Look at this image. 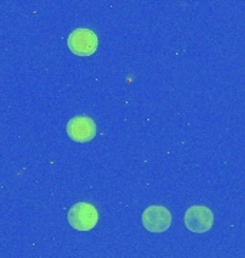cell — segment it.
I'll use <instances>...</instances> for the list:
<instances>
[{
	"label": "cell",
	"mask_w": 245,
	"mask_h": 258,
	"mask_svg": "<svg viewBox=\"0 0 245 258\" xmlns=\"http://www.w3.org/2000/svg\"><path fill=\"white\" fill-rule=\"evenodd\" d=\"M68 221L76 231H91L99 221L98 210L89 203H78L68 212Z\"/></svg>",
	"instance_id": "6da1fadb"
},
{
	"label": "cell",
	"mask_w": 245,
	"mask_h": 258,
	"mask_svg": "<svg viewBox=\"0 0 245 258\" xmlns=\"http://www.w3.org/2000/svg\"><path fill=\"white\" fill-rule=\"evenodd\" d=\"M98 46L99 39L91 29H76L68 37V47L76 56H92L98 50Z\"/></svg>",
	"instance_id": "7a4b0ae2"
},
{
	"label": "cell",
	"mask_w": 245,
	"mask_h": 258,
	"mask_svg": "<svg viewBox=\"0 0 245 258\" xmlns=\"http://www.w3.org/2000/svg\"><path fill=\"white\" fill-rule=\"evenodd\" d=\"M185 227L195 234H204L214 227V212L205 205L190 207L183 215Z\"/></svg>",
	"instance_id": "3957f363"
},
{
	"label": "cell",
	"mask_w": 245,
	"mask_h": 258,
	"mask_svg": "<svg viewBox=\"0 0 245 258\" xmlns=\"http://www.w3.org/2000/svg\"><path fill=\"white\" fill-rule=\"evenodd\" d=\"M66 134L73 142L86 144V142H91L92 139L96 137V123L89 116L79 115L68 122Z\"/></svg>",
	"instance_id": "277c9868"
},
{
	"label": "cell",
	"mask_w": 245,
	"mask_h": 258,
	"mask_svg": "<svg viewBox=\"0 0 245 258\" xmlns=\"http://www.w3.org/2000/svg\"><path fill=\"white\" fill-rule=\"evenodd\" d=\"M142 224L149 232H165L172 224V214L162 205H152L142 214Z\"/></svg>",
	"instance_id": "5b68a950"
}]
</instances>
